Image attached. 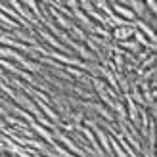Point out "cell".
<instances>
[{"instance_id": "obj_1", "label": "cell", "mask_w": 157, "mask_h": 157, "mask_svg": "<svg viewBox=\"0 0 157 157\" xmlns=\"http://www.w3.org/2000/svg\"><path fill=\"white\" fill-rule=\"evenodd\" d=\"M132 27H124V29H119V31H115V36H117V40H124L127 36H130L132 35Z\"/></svg>"}]
</instances>
